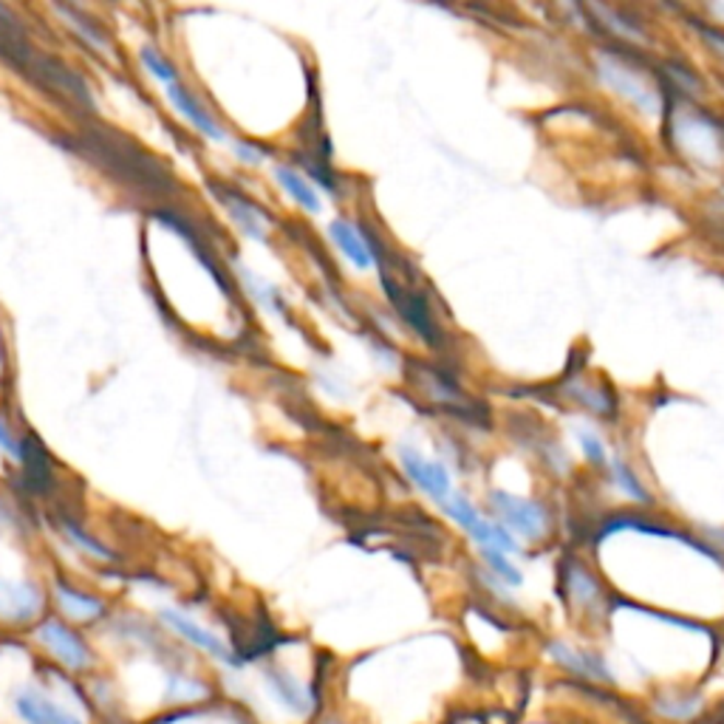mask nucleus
Instances as JSON below:
<instances>
[{"label": "nucleus", "mask_w": 724, "mask_h": 724, "mask_svg": "<svg viewBox=\"0 0 724 724\" xmlns=\"http://www.w3.org/2000/svg\"><path fill=\"white\" fill-rule=\"evenodd\" d=\"M577 442H581L583 456H586L592 465L597 467L608 465V451H606V442L600 439V433H592L588 428H583V431H577Z\"/></svg>", "instance_id": "21"}, {"label": "nucleus", "mask_w": 724, "mask_h": 724, "mask_svg": "<svg viewBox=\"0 0 724 724\" xmlns=\"http://www.w3.org/2000/svg\"><path fill=\"white\" fill-rule=\"evenodd\" d=\"M35 643L66 677H89L96 668V654L91 643L66 620L43 617L35 626Z\"/></svg>", "instance_id": "2"}, {"label": "nucleus", "mask_w": 724, "mask_h": 724, "mask_svg": "<svg viewBox=\"0 0 724 724\" xmlns=\"http://www.w3.org/2000/svg\"><path fill=\"white\" fill-rule=\"evenodd\" d=\"M43 611V592L35 583L0 581V622L28 626Z\"/></svg>", "instance_id": "8"}, {"label": "nucleus", "mask_w": 724, "mask_h": 724, "mask_svg": "<svg viewBox=\"0 0 724 724\" xmlns=\"http://www.w3.org/2000/svg\"><path fill=\"white\" fill-rule=\"evenodd\" d=\"M490 504L495 506V513L501 515V524L513 533L524 535L529 540H540L549 529V513L547 506L535 499H518L510 492L495 490L490 495Z\"/></svg>", "instance_id": "6"}, {"label": "nucleus", "mask_w": 724, "mask_h": 724, "mask_svg": "<svg viewBox=\"0 0 724 724\" xmlns=\"http://www.w3.org/2000/svg\"><path fill=\"white\" fill-rule=\"evenodd\" d=\"M148 724H255L253 716L233 702H207L196 704V708H185V711L164 713V716L153 719Z\"/></svg>", "instance_id": "9"}, {"label": "nucleus", "mask_w": 724, "mask_h": 724, "mask_svg": "<svg viewBox=\"0 0 724 724\" xmlns=\"http://www.w3.org/2000/svg\"><path fill=\"white\" fill-rule=\"evenodd\" d=\"M255 699L258 702L244 708L255 724H258L260 713H275V716L287 719V722H306L317 708L312 685L289 668H283V665H267L260 670Z\"/></svg>", "instance_id": "1"}, {"label": "nucleus", "mask_w": 724, "mask_h": 724, "mask_svg": "<svg viewBox=\"0 0 724 724\" xmlns=\"http://www.w3.org/2000/svg\"><path fill=\"white\" fill-rule=\"evenodd\" d=\"M9 708L21 724H91L89 716H82L77 702H69L66 693L43 682H26L14 688Z\"/></svg>", "instance_id": "4"}, {"label": "nucleus", "mask_w": 724, "mask_h": 724, "mask_svg": "<svg viewBox=\"0 0 724 724\" xmlns=\"http://www.w3.org/2000/svg\"><path fill=\"white\" fill-rule=\"evenodd\" d=\"M399 462H402L408 479L419 487L422 492H428L433 501L444 504V501L453 495V479L447 467L436 458H424L422 453L413 451V447H402L399 451Z\"/></svg>", "instance_id": "7"}, {"label": "nucleus", "mask_w": 724, "mask_h": 724, "mask_svg": "<svg viewBox=\"0 0 724 724\" xmlns=\"http://www.w3.org/2000/svg\"><path fill=\"white\" fill-rule=\"evenodd\" d=\"M142 62H144V69L151 71V74L156 77L159 82H164V85H173V82H178L176 69H173L171 62H167L162 55H159L156 48L144 46L142 48Z\"/></svg>", "instance_id": "20"}, {"label": "nucleus", "mask_w": 724, "mask_h": 724, "mask_svg": "<svg viewBox=\"0 0 724 724\" xmlns=\"http://www.w3.org/2000/svg\"><path fill=\"white\" fill-rule=\"evenodd\" d=\"M235 153H238L241 162H246V164L264 162V151H260V148H255V144H249V142H235Z\"/></svg>", "instance_id": "23"}, {"label": "nucleus", "mask_w": 724, "mask_h": 724, "mask_svg": "<svg viewBox=\"0 0 724 724\" xmlns=\"http://www.w3.org/2000/svg\"><path fill=\"white\" fill-rule=\"evenodd\" d=\"M167 96H171L173 108H176L185 119H190V122L196 125V128H199L205 137L215 139V142H224V139H226L224 130H221L219 125H215V119H212L199 103H196V96H192L190 91L182 85V82H173V85H167Z\"/></svg>", "instance_id": "12"}, {"label": "nucleus", "mask_w": 724, "mask_h": 724, "mask_svg": "<svg viewBox=\"0 0 724 724\" xmlns=\"http://www.w3.org/2000/svg\"><path fill=\"white\" fill-rule=\"evenodd\" d=\"M275 178H278V185L292 196L294 205H301L303 210L308 212H320V196H317V190L312 187V182H308L303 173L292 171V167H283L281 164V167H275Z\"/></svg>", "instance_id": "15"}, {"label": "nucleus", "mask_w": 724, "mask_h": 724, "mask_svg": "<svg viewBox=\"0 0 724 724\" xmlns=\"http://www.w3.org/2000/svg\"><path fill=\"white\" fill-rule=\"evenodd\" d=\"M611 479H615L617 490H620L626 499H634V501H640V504H649L651 501L649 490L643 487L640 476H637V472L631 470L622 458H611Z\"/></svg>", "instance_id": "16"}, {"label": "nucleus", "mask_w": 724, "mask_h": 724, "mask_svg": "<svg viewBox=\"0 0 724 724\" xmlns=\"http://www.w3.org/2000/svg\"><path fill=\"white\" fill-rule=\"evenodd\" d=\"M62 529H66V535H69V538L74 540V544L82 549V552L94 554V558H100V561H114V552H110V549H105L103 544H100V540L89 538V535L82 533V529L77 524H69V521H66V524H62Z\"/></svg>", "instance_id": "22"}, {"label": "nucleus", "mask_w": 724, "mask_h": 724, "mask_svg": "<svg viewBox=\"0 0 724 724\" xmlns=\"http://www.w3.org/2000/svg\"><path fill=\"white\" fill-rule=\"evenodd\" d=\"M481 558H484L487 569H490L492 574H499V577L506 583V586L518 588L521 583H524V574H521V569L515 567L513 561H510V554L492 552V549H481Z\"/></svg>", "instance_id": "18"}, {"label": "nucleus", "mask_w": 724, "mask_h": 724, "mask_svg": "<svg viewBox=\"0 0 724 724\" xmlns=\"http://www.w3.org/2000/svg\"><path fill=\"white\" fill-rule=\"evenodd\" d=\"M0 51H3L12 62L23 66V71H26L28 77H35V80L40 82V85H46L48 91H57V94L69 96L74 103L94 105L89 89H85V82H82L74 71H69L62 62L51 60L48 55L35 51L28 43H21L17 37L0 35Z\"/></svg>", "instance_id": "3"}, {"label": "nucleus", "mask_w": 724, "mask_h": 724, "mask_svg": "<svg viewBox=\"0 0 724 724\" xmlns=\"http://www.w3.org/2000/svg\"><path fill=\"white\" fill-rule=\"evenodd\" d=\"M55 595L62 608V615L74 622H96L100 617H105V611H108L100 597L85 595V592H80V588L74 586H66V583H57Z\"/></svg>", "instance_id": "13"}, {"label": "nucleus", "mask_w": 724, "mask_h": 724, "mask_svg": "<svg viewBox=\"0 0 724 724\" xmlns=\"http://www.w3.org/2000/svg\"><path fill=\"white\" fill-rule=\"evenodd\" d=\"M159 622H162L164 629H171L173 634L187 643L190 649L201 651L205 656H210L212 663L224 665L226 670H241V656L235 654L233 645L221 640L215 631H210L207 626H201L199 620H192L190 615L185 611H178V608H159Z\"/></svg>", "instance_id": "5"}, {"label": "nucleus", "mask_w": 724, "mask_h": 724, "mask_svg": "<svg viewBox=\"0 0 724 724\" xmlns=\"http://www.w3.org/2000/svg\"><path fill=\"white\" fill-rule=\"evenodd\" d=\"M221 201L230 210L235 224L244 230V235H249L253 241H267V219H264V212L253 201L241 199L235 192H221Z\"/></svg>", "instance_id": "14"}, {"label": "nucleus", "mask_w": 724, "mask_h": 724, "mask_svg": "<svg viewBox=\"0 0 724 724\" xmlns=\"http://www.w3.org/2000/svg\"><path fill=\"white\" fill-rule=\"evenodd\" d=\"M57 12H60L62 17H66V26L77 28V32H80V35L85 37V43H91V46H94L96 51H103V55H110L108 40H105V37L100 35V32H96L94 23H89V17H82V14L77 12V9H66V7H57Z\"/></svg>", "instance_id": "17"}, {"label": "nucleus", "mask_w": 724, "mask_h": 724, "mask_svg": "<svg viewBox=\"0 0 724 724\" xmlns=\"http://www.w3.org/2000/svg\"><path fill=\"white\" fill-rule=\"evenodd\" d=\"M600 71H603V80H606L611 89L626 91V96H629V100H634L640 108H645V110L656 108V91L649 89V85H645L640 77H631V69L626 66V62H622V66H620V62H603ZM622 91H620V94H622Z\"/></svg>", "instance_id": "11"}, {"label": "nucleus", "mask_w": 724, "mask_h": 724, "mask_svg": "<svg viewBox=\"0 0 724 724\" xmlns=\"http://www.w3.org/2000/svg\"><path fill=\"white\" fill-rule=\"evenodd\" d=\"M328 235H331V241L337 244V249L349 258L351 267H357L360 272H365V269H371L376 264V255H374V249H371V241L365 238V235H362L360 230L351 224V221L335 219L331 224H328Z\"/></svg>", "instance_id": "10"}, {"label": "nucleus", "mask_w": 724, "mask_h": 724, "mask_svg": "<svg viewBox=\"0 0 724 724\" xmlns=\"http://www.w3.org/2000/svg\"><path fill=\"white\" fill-rule=\"evenodd\" d=\"M0 447H3V451H7L9 456L17 458V462H21V456H23V453H21V444L14 442L12 436H9V428H7V424H3V422H0Z\"/></svg>", "instance_id": "24"}, {"label": "nucleus", "mask_w": 724, "mask_h": 724, "mask_svg": "<svg viewBox=\"0 0 724 724\" xmlns=\"http://www.w3.org/2000/svg\"><path fill=\"white\" fill-rule=\"evenodd\" d=\"M569 588H572V595L577 597L581 606H588V603H595L597 597H600V586H597V581L581 567H574L572 574H569Z\"/></svg>", "instance_id": "19"}]
</instances>
